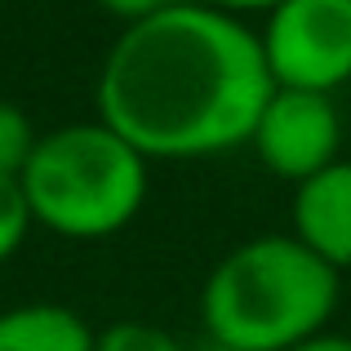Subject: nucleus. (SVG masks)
<instances>
[{
	"mask_svg": "<svg viewBox=\"0 0 351 351\" xmlns=\"http://www.w3.org/2000/svg\"><path fill=\"white\" fill-rule=\"evenodd\" d=\"M271 94L258 32L200 0L125 27L94 85L98 120L147 160H200L249 143Z\"/></svg>",
	"mask_w": 351,
	"mask_h": 351,
	"instance_id": "f257e3e1",
	"label": "nucleus"
},
{
	"mask_svg": "<svg viewBox=\"0 0 351 351\" xmlns=\"http://www.w3.org/2000/svg\"><path fill=\"white\" fill-rule=\"evenodd\" d=\"M343 271L298 236H254L223 254L200 289L205 334L240 351H289L325 334Z\"/></svg>",
	"mask_w": 351,
	"mask_h": 351,
	"instance_id": "f03ea898",
	"label": "nucleus"
},
{
	"mask_svg": "<svg viewBox=\"0 0 351 351\" xmlns=\"http://www.w3.org/2000/svg\"><path fill=\"white\" fill-rule=\"evenodd\" d=\"M32 218L67 240L125 232L147 200V156L103 120H76L40 134L23 169Z\"/></svg>",
	"mask_w": 351,
	"mask_h": 351,
	"instance_id": "7ed1b4c3",
	"label": "nucleus"
},
{
	"mask_svg": "<svg viewBox=\"0 0 351 351\" xmlns=\"http://www.w3.org/2000/svg\"><path fill=\"white\" fill-rule=\"evenodd\" d=\"M258 40L280 89L334 94L351 80V0H280Z\"/></svg>",
	"mask_w": 351,
	"mask_h": 351,
	"instance_id": "20e7f679",
	"label": "nucleus"
},
{
	"mask_svg": "<svg viewBox=\"0 0 351 351\" xmlns=\"http://www.w3.org/2000/svg\"><path fill=\"white\" fill-rule=\"evenodd\" d=\"M267 173L285 182H307L325 165L343 160V116L334 94H311V89H280L267 98V107L254 120L249 143Z\"/></svg>",
	"mask_w": 351,
	"mask_h": 351,
	"instance_id": "39448f33",
	"label": "nucleus"
},
{
	"mask_svg": "<svg viewBox=\"0 0 351 351\" xmlns=\"http://www.w3.org/2000/svg\"><path fill=\"white\" fill-rule=\"evenodd\" d=\"M334 271H351V160H334L293 187V232Z\"/></svg>",
	"mask_w": 351,
	"mask_h": 351,
	"instance_id": "423d86ee",
	"label": "nucleus"
},
{
	"mask_svg": "<svg viewBox=\"0 0 351 351\" xmlns=\"http://www.w3.org/2000/svg\"><path fill=\"white\" fill-rule=\"evenodd\" d=\"M94 329L62 302H23L0 311V351H94Z\"/></svg>",
	"mask_w": 351,
	"mask_h": 351,
	"instance_id": "0eeeda50",
	"label": "nucleus"
},
{
	"mask_svg": "<svg viewBox=\"0 0 351 351\" xmlns=\"http://www.w3.org/2000/svg\"><path fill=\"white\" fill-rule=\"evenodd\" d=\"M36 143H40V134H36L32 116L18 103L0 98V173H5V178H23Z\"/></svg>",
	"mask_w": 351,
	"mask_h": 351,
	"instance_id": "6e6552de",
	"label": "nucleus"
},
{
	"mask_svg": "<svg viewBox=\"0 0 351 351\" xmlns=\"http://www.w3.org/2000/svg\"><path fill=\"white\" fill-rule=\"evenodd\" d=\"M94 351H187V347L160 325H147V320H116V325L98 329Z\"/></svg>",
	"mask_w": 351,
	"mask_h": 351,
	"instance_id": "1a4fd4ad",
	"label": "nucleus"
},
{
	"mask_svg": "<svg viewBox=\"0 0 351 351\" xmlns=\"http://www.w3.org/2000/svg\"><path fill=\"white\" fill-rule=\"evenodd\" d=\"M32 227H36V218H32L27 196H23V182L0 173V263H9V258L23 249V240H27Z\"/></svg>",
	"mask_w": 351,
	"mask_h": 351,
	"instance_id": "9d476101",
	"label": "nucleus"
},
{
	"mask_svg": "<svg viewBox=\"0 0 351 351\" xmlns=\"http://www.w3.org/2000/svg\"><path fill=\"white\" fill-rule=\"evenodd\" d=\"M98 5H103L112 18H120L125 27H134V23H147V18H156V14H165V9L182 5V0H98Z\"/></svg>",
	"mask_w": 351,
	"mask_h": 351,
	"instance_id": "9b49d317",
	"label": "nucleus"
},
{
	"mask_svg": "<svg viewBox=\"0 0 351 351\" xmlns=\"http://www.w3.org/2000/svg\"><path fill=\"white\" fill-rule=\"evenodd\" d=\"M200 5H209V9H223V14H271L280 0H200Z\"/></svg>",
	"mask_w": 351,
	"mask_h": 351,
	"instance_id": "f8f14e48",
	"label": "nucleus"
},
{
	"mask_svg": "<svg viewBox=\"0 0 351 351\" xmlns=\"http://www.w3.org/2000/svg\"><path fill=\"white\" fill-rule=\"evenodd\" d=\"M289 351H351V338L343 334H316V338H307V343H298V347H289Z\"/></svg>",
	"mask_w": 351,
	"mask_h": 351,
	"instance_id": "ddd939ff",
	"label": "nucleus"
},
{
	"mask_svg": "<svg viewBox=\"0 0 351 351\" xmlns=\"http://www.w3.org/2000/svg\"><path fill=\"white\" fill-rule=\"evenodd\" d=\"M187 351H240V347H232V343H218V338H209V334H205L196 347H187Z\"/></svg>",
	"mask_w": 351,
	"mask_h": 351,
	"instance_id": "4468645a",
	"label": "nucleus"
}]
</instances>
